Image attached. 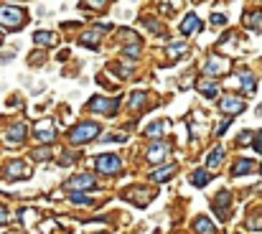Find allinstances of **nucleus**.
Here are the masks:
<instances>
[{
  "label": "nucleus",
  "instance_id": "1",
  "mask_svg": "<svg viewBox=\"0 0 262 234\" xmlns=\"http://www.w3.org/2000/svg\"><path fill=\"white\" fill-rule=\"evenodd\" d=\"M97 135H100V125L97 122H82L69 132V140H72V145H84V143L94 140Z\"/></svg>",
  "mask_w": 262,
  "mask_h": 234
},
{
  "label": "nucleus",
  "instance_id": "2",
  "mask_svg": "<svg viewBox=\"0 0 262 234\" xmlns=\"http://www.w3.org/2000/svg\"><path fill=\"white\" fill-rule=\"evenodd\" d=\"M26 23V13L23 8H16V6H0V26L6 28H21Z\"/></svg>",
  "mask_w": 262,
  "mask_h": 234
},
{
  "label": "nucleus",
  "instance_id": "3",
  "mask_svg": "<svg viewBox=\"0 0 262 234\" xmlns=\"http://www.w3.org/2000/svg\"><path fill=\"white\" fill-rule=\"evenodd\" d=\"M92 112H97V115H107V117H112L115 112H117V107H120V99H105V97H94V99H89V105H87Z\"/></svg>",
  "mask_w": 262,
  "mask_h": 234
},
{
  "label": "nucleus",
  "instance_id": "4",
  "mask_svg": "<svg viewBox=\"0 0 262 234\" xmlns=\"http://www.w3.org/2000/svg\"><path fill=\"white\" fill-rule=\"evenodd\" d=\"M94 165H97L100 173H117V171L122 168V160H120L115 153H102V155H97Z\"/></svg>",
  "mask_w": 262,
  "mask_h": 234
},
{
  "label": "nucleus",
  "instance_id": "5",
  "mask_svg": "<svg viewBox=\"0 0 262 234\" xmlns=\"http://www.w3.org/2000/svg\"><path fill=\"white\" fill-rule=\"evenodd\" d=\"M229 59H219V56H211L209 61H206V66H204V74L206 77H219V74H226L229 72Z\"/></svg>",
  "mask_w": 262,
  "mask_h": 234
},
{
  "label": "nucleus",
  "instance_id": "6",
  "mask_svg": "<svg viewBox=\"0 0 262 234\" xmlns=\"http://www.w3.org/2000/svg\"><path fill=\"white\" fill-rule=\"evenodd\" d=\"M36 140L44 143V145H51L56 140V132H54V122L51 120H41L36 125Z\"/></svg>",
  "mask_w": 262,
  "mask_h": 234
},
{
  "label": "nucleus",
  "instance_id": "7",
  "mask_svg": "<svg viewBox=\"0 0 262 234\" xmlns=\"http://www.w3.org/2000/svg\"><path fill=\"white\" fill-rule=\"evenodd\" d=\"M244 99H239V97H224L221 102H219V110L221 112H226V115H239V112H244Z\"/></svg>",
  "mask_w": 262,
  "mask_h": 234
},
{
  "label": "nucleus",
  "instance_id": "8",
  "mask_svg": "<svg viewBox=\"0 0 262 234\" xmlns=\"http://www.w3.org/2000/svg\"><path fill=\"white\" fill-rule=\"evenodd\" d=\"M97 183V178L94 176H89V173H82V176H74V178H69L67 181V188L69 191H79V188H92Z\"/></svg>",
  "mask_w": 262,
  "mask_h": 234
},
{
  "label": "nucleus",
  "instance_id": "9",
  "mask_svg": "<svg viewBox=\"0 0 262 234\" xmlns=\"http://www.w3.org/2000/svg\"><path fill=\"white\" fill-rule=\"evenodd\" d=\"M178 31H181L183 36H188V34H199V31H201V21H199V16H196V13H186V18L181 21Z\"/></svg>",
  "mask_w": 262,
  "mask_h": 234
},
{
  "label": "nucleus",
  "instance_id": "10",
  "mask_svg": "<svg viewBox=\"0 0 262 234\" xmlns=\"http://www.w3.org/2000/svg\"><path fill=\"white\" fill-rule=\"evenodd\" d=\"M23 140H26V125H23V122H18V125H13V127L8 130L6 143H8V145H21Z\"/></svg>",
  "mask_w": 262,
  "mask_h": 234
},
{
  "label": "nucleus",
  "instance_id": "11",
  "mask_svg": "<svg viewBox=\"0 0 262 234\" xmlns=\"http://www.w3.org/2000/svg\"><path fill=\"white\" fill-rule=\"evenodd\" d=\"M168 153H171V145H168V143H158V145H153V148L148 150V160H150V163H163Z\"/></svg>",
  "mask_w": 262,
  "mask_h": 234
},
{
  "label": "nucleus",
  "instance_id": "12",
  "mask_svg": "<svg viewBox=\"0 0 262 234\" xmlns=\"http://www.w3.org/2000/svg\"><path fill=\"white\" fill-rule=\"evenodd\" d=\"M219 198L214 201V211L219 214V219H226V214H229V201H232V196H229V191H221V193H216Z\"/></svg>",
  "mask_w": 262,
  "mask_h": 234
},
{
  "label": "nucleus",
  "instance_id": "13",
  "mask_svg": "<svg viewBox=\"0 0 262 234\" xmlns=\"http://www.w3.org/2000/svg\"><path fill=\"white\" fill-rule=\"evenodd\" d=\"M176 171H178V165H176V163H171V165H163V168L153 171V173H150V178H153L155 183H166V181H168Z\"/></svg>",
  "mask_w": 262,
  "mask_h": 234
},
{
  "label": "nucleus",
  "instance_id": "14",
  "mask_svg": "<svg viewBox=\"0 0 262 234\" xmlns=\"http://www.w3.org/2000/svg\"><path fill=\"white\" fill-rule=\"evenodd\" d=\"M221 160H224V148H221V145L211 148V153H209V158H206V165H209V171H216V168L221 165Z\"/></svg>",
  "mask_w": 262,
  "mask_h": 234
},
{
  "label": "nucleus",
  "instance_id": "15",
  "mask_svg": "<svg viewBox=\"0 0 262 234\" xmlns=\"http://www.w3.org/2000/svg\"><path fill=\"white\" fill-rule=\"evenodd\" d=\"M28 176V165L23 160H13L8 165V178H26Z\"/></svg>",
  "mask_w": 262,
  "mask_h": 234
},
{
  "label": "nucleus",
  "instance_id": "16",
  "mask_svg": "<svg viewBox=\"0 0 262 234\" xmlns=\"http://www.w3.org/2000/svg\"><path fill=\"white\" fill-rule=\"evenodd\" d=\"M56 41V34H51V31H36L34 34V44H39V46H51Z\"/></svg>",
  "mask_w": 262,
  "mask_h": 234
},
{
  "label": "nucleus",
  "instance_id": "17",
  "mask_svg": "<svg viewBox=\"0 0 262 234\" xmlns=\"http://www.w3.org/2000/svg\"><path fill=\"white\" fill-rule=\"evenodd\" d=\"M209 181H211V176H209L206 171H201V168L191 173V183H193V186H199V188H204V186H206Z\"/></svg>",
  "mask_w": 262,
  "mask_h": 234
},
{
  "label": "nucleus",
  "instance_id": "18",
  "mask_svg": "<svg viewBox=\"0 0 262 234\" xmlns=\"http://www.w3.org/2000/svg\"><path fill=\"white\" fill-rule=\"evenodd\" d=\"M193 229H196L199 234H214V224H211L206 216H199L196 224H193Z\"/></svg>",
  "mask_w": 262,
  "mask_h": 234
},
{
  "label": "nucleus",
  "instance_id": "19",
  "mask_svg": "<svg viewBox=\"0 0 262 234\" xmlns=\"http://www.w3.org/2000/svg\"><path fill=\"white\" fill-rule=\"evenodd\" d=\"M199 92H204V97H216L219 94V84H214V82H199Z\"/></svg>",
  "mask_w": 262,
  "mask_h": 234
},
{
  "label": "nucleus",
  "instance_id": "20",
  "mask_svg": "<svg viewBox=\"0 0 262 234\" xmlns=\"http://www.w3.org/2000/svg\"><path fill=\"white\" fill-rule=\"evenodd\" d=\"M166 127H168V122H166V120H160V122H153V125H148L145 135H148V138H160Z\"/></svg>",
  "mask_w": 262,
  "mask_h": 234
},
{
  "label": "nucleus",
  "instance_id": "21",
  "mask_svg": "<svg viewBox=\"0 0 262 234\" xmlns=\"http://www.w3.org/2000/svg\"><path fill=\"white\" fill-rule=\"evenodd\" d=\"M244 23H247L252 31H262V13H247V16H244Z\"/></svg>",
  "mask_w": 262,
  "mask_h": 234
},
{
  "label": "nucleus",
  "instance_id": "22",
  "mask_svg": "<svg viewBox=\"0 0 262 234\" xmlns=\"http://www.w3.org/2000/svg\"><path fill=\"white\" fill-rule=\"evenodd\" d=\"M186 51H188V44H186V41H181V44H171V46H168V56H171V59L183 56Z\"/></svg>",
  "mask_w": 262,
  "mask_h": 234
},
{
  "label": "nucleus",
  "instance_id": "23",
  "mask_svg": "<svg viewBox=\"0 0 262 234\" xmlns=\"http://www.w3.org/2000/svg\"><path fill=\"white\" fill-rule=\"evenodd\" d=\"M252 168H254V163H252L249 158H242V160L234 165V176H244V173H249Z\"/></svg>",
  "mask_w": 262,
  "mask_h": 234
},
{
  "label": "nucleus",
  "instance_id": "24",
  "mask_svg": "<svg viewBox=\"0 0 262 234\" xmlns=\"http://www.w3.org/2000/svg\"><path fill=\"white\" fill-rule=\"evenodd\" d=\"M84 46H97L100 44V34H97V28L94 31H87V34H82V39H79Z\"/></svg>",
  "mask_w": 262,
  "mask_h": 234
},
{
  "label": "nucleus",
  "instance_id": "25",
  "mask_svg": "<svg viewBox=\"0 0 262 234\" xmlns=\"http://www.w3.org/2000/svg\"><path fill=\"white\" fill-rule=\"evenodd\" d=\"M242 87H244V92H247V94H252V92H254V77H252L249 72H244V74H242Z\"/></svg>",
  "mask_w": 262,
  "mask_h": 234
},
{
  "label": "nucleus",
  "instance_id": "26",
  "mask_svg": "<svg viewBox=\"0 0 262 234\" xmlns=\"http://www.w3.org/2000/svg\"><path fill=\"white\" fill-rule=\"evenodd\" d=\"M72 204H77V206H89V204H92V198H89V196H84V193H72Z\"/></svg>",
  "mask_w": 262,
  "mask_h": 234
},
{
  "label": "nucleus",
  "instance_id": "27",
  "mask_svg": "<svg viewBox=\"0 0 262 234\" xmlns=\"http://www.w3.org/2000/svg\"><path fill=\"white\" fill-rule=\"evenodd\" d=\"M49 155H51V148H49V145H44V148L34 150V158H36V160H46Z\"/></svg>",
  "mask_w": 262,
  "mask_h": 234
},
{
  "label": "nucleus",
  "instance_id": "28",
  "mask_svg": "<svg viewBox=\"0 0 262 234\" xmlns=\"http://www.w3.org/2000/svg\"><path fill=\"white\" fill-rule=\"evenodd\" d=\"M130 105H133V107H143V105H145V92H135L133 99H130Z\"/></svg>",
  "mask_w": 262,
  "mask_h": 234
},
{
  "label": "nucleus",
  "instance_id": "29",
  "mask_svg": "<svg viewBox=\"0 0 262 234\" xmlns=\"http://www.w3.org/2000/svg\"><path fill=\"white\" fill-rule=\"evenodd\" d=\"M125 54H127L130 59H135V56L140 54V44H130V46H125Z\"/></svg>",
  "mask_w": 262,
  "mask_h": 234
},
{
  "label": "nucleus",
  "instance_id": "30",
  "mask_svg": "<svg viewBox=\"0 0 262 234\" xmlns=\"http://www.w3.org/2000/svg\"><path fill=\"white\" fill-rule=\"evenodd\" d=\"M211 23H214V26H224V23H226V16H224V13H214V16H211Z\"/></svg>",
  "mask_w": 262,
  "mask_h": 234
},
{
  "label": "nucleus",
  "instance_id": "31",
  "mask_svg": "<svg viewBox=\"0 0 262 234\" xmlns=\"http://www.w3.org/2000/svg\"><path fill=\"white\" fill-rule=\"evenodd\" d=\"M115 140H117V143H125L127 138H125V135H105V138H102V143H115Z\"/></svg>",
  "mask_w": 262,
  "mask_h": 234
},
{
  "label": "nucleus",
  "instance_id": "32",
  "mask_svg": "<svg viewBox=\"0 0 262 234\" xmlns=\"http://www.w3.org/2000/svg\"><path fill=\"white\" fill-rule=\"evenodd\" d=\"M252 148H254V150L262 155V132H257V135H254V140H252Z\"/></svg>",
  "mask_w": 262,
  "mask_h": 234
},
{
  "label": "nucleus",
  "instance_id": "33",
  "mask_svg": "<svg viewBox=\"0 0 262 234\" xmlns=\"http://www.w3.org/2000/svg\"><path fill=\"white\" fill-rule=\"evenodd\" d=\"M145 26H148V28H150L153 34H160V23H155L153 18H148V21H145Z\"/></svg>",
  "mask_w": 262,
  "mask_h": 234
},
{
  "label": "nucleus",
  "instance_id": "34",
  "mask_svg": "<svg viewBox=\"0 0 262 234\" xmlns=\"http://www.w3.org/2000/svg\"><path fill=\"white\" fill-rule=\"evenodd\" d=\"M254 140V135L252 132H242V138H239V145H249Z\"/></svg>",
  "mask_w": 262,
  "mask_h": 234
},
{
  "label": "nucleus",
  "instance_id": "35",
  "mask_svg": "<svg viewBox=\"0 0 262 234\" xmlns=\"http://www.w3.org/2000/svg\"><path fill=\"white\" fill-rule=\"evenodd\" d=\"M3 224H8V211L0 206V226H3Z\"/></svg>",
  "mask_w": 262,
  "mask_h": 234
},
{
  "label": "nucleus",
  "instance_id": "36",
  "mask_svg": "<svg viewBox=\"0 0 262 234\" xmlns=\"http://www.w3.org/2000/svg\"><path fill=\"white\" fill-rule=\"evenodd\" d=\"M247 226H249V229H257V226H262V219H249Z\"/></svg>",
  "mask_w": 262,
  "mask_h": 234
},
{
  "label": "nucleus",
  "instance_id": "37",
  "mask_svg": "<svg viewBox=\"0 0 262 234\" xmlns=\"http://www.w3.org/2000/svg\"><path fill=\"white\" fill-rule=\"evenodd\" d=\"M229 122H232V120H226V122H221V125H219V130H216V135H221V132H224V130L229 127Z\"/></svg>",
  "mask_w": 262,
  "mask_h": 234
}]
</instances>
